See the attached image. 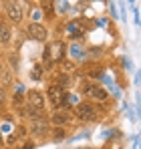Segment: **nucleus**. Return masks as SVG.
I'll list each match as a JSON object with an SVG mask.
<instances>
[{
    "mask_svg": "<svg viewBox=\"0 0 141 149\" xmlns=\"http://www.w3.org/2000/svg\"><path fill=\"white\" fill-rule=\"evenodd\" d=\"M28 34H30V38L38 40V42H45L47 40V28L40 24V22H30L28 24Z\"/></svg>",
    "mask_w": 141,
    "mask_h": 149,
    "instance_id": "nucleus-1",
    "label": "nucleus"
},
{
    "mask_svg": "<svg viewBox=\"0 0 141 149\" xmlns=\"http://www.w3.org/2000/svg\"><path fill=\"white\" fill-rule=\"evenodd\" d=\"M77 117L81 121H93L95 119V109L89 103H79L77 105Z\"/></svg>",
    "mask_w": 141,
    "mask_h": 149,
    "instance_id": "nucleus-2",
    "label": "nucleus"
},
{
    "mask_svg": "<svg viewBox=\"0 0 141 149\" xmlns=\"http://www.w3.org/2000/svg\"><path fill=\"white\" fill-rule=\"evenodd\" d=\"M26 101H28V107H32L34 111H43L45 109V97L38 91H30L26 95Z\"/></svg>",
    "mask_w": 141,
    "mask_h": 149,
    "instance_id": "nucleus-3",
    "label": "nucleus"
},
{
    "mask_svg": "<svg viewBox=\"0 0 141 149\" xmlns=\"http://www.w3.org/2000/svg\"><path fill=\"white\" fill-rule=\"evenodd\" d=\"M47 129H48V121L45 117H34V119H30V131H32V133L45 135Z\"/></svg>",
    "mask_w": 141,
    "mask_h": 149,
    "instance_id": "nucleus-4",
    "label": "nucleus"
},
{
    "mask_svg": "<svg viewBox=\"0 0 141 149\" xmlns=\"http://www.w3.org/2000/svg\"><path fill=\"white\" fill-rule=\"evenodd\" d=\"M6 12H8V16H10V20H12L14 24H18V22L22 20V8H20L18 2H8Z\"/></svg>",
    "mask_w": 141,
    "mask_h": 149,
    "instance_id": "nucleus-5",
    "label": "nucleus"
},
{
    "mask_svg": "<svg viewBox=\"0 0 141 149\" xmlns=\"http://www.w3.org/2000/svg\"><path fill=\"white\" fill-rule=\"evenodd\" d=\"M70 121H73V115L69 113V109H57L54 115H52V123L57 125V127H61V125H65V123H70Z\"/></svg>",
    "mask_w": 141,
    "mask_h": 149,
    "instance_id": "nucleus-6",
    "label": "nucleus"
},
{
    "mask_svg": "<svg viewBox=\"0 0 141 149\" xmlns=\"http://www.w3.org/2000/svg\"><path fill=\"white\" fill-rule=\"evenodd\" d=\"M65 97V91H63V87H59V85H52L50 89H48V101H50V105H57V107H61V101Z\"/></svg>",
    "mask_w": 141,
    "mask_h": 149,
    "instance_id": "nucleus-7",
    "label": "nucleus"
},
{
    "mask_svg": "<svg viewBox=\"0 0 141 149\" xmlns=\"http://www.w3.org/2000/svg\"><path fill=\"white\" fill-rule=\"evenodd\" d=\"M47 50L50 61H63V54H65V45L63 42H52L50 47H47Z\"/></svg>",
    "mask_w": 141,
    "mask_h": 149,
    "instance_id": "nucleus-8",
    "label": "nucleus"
},
{
    "mask_svg": "<svg viewBox=\"0 0 141 149\" xmlns=\"http://www.w3.org/2000/svg\"><path fill=\"white\" fill-rule=\"evenodd\" d=\"M87 93H89V97H93V99H97V101H105L107 99V91H105L103 87H97V85L87 87Z\"/></svg>",
    "mask_w": 141,
    "mask_h": 149,
    "instance_id": "nucleus-9",
    "label": "nucleus"
},
{
    "mask_svg": "<svg viewBox=\"0 0 141 149\" xmlns=\"http://www.w3.org/2000/svg\"><path fill=\"white\" fill-rule=\"evenodd\" d=\"M10 38H12V30H10V26L6 24V22H0V42H10Z\"/></svg>",
    "mask_w": 141,
    "mask_h": 149,
    "instance_id": "nucleus-10",
    "label": "nucleus"
},
{
    "mask_svg": "<svg viewBox=\"0 0 141 149\" xmlns=\"http://www.w3.org/2000/svg\"><path fill=\"white\" fill-rule=\"evenodd\" d=\"M69 54H70V56H73V58H75V61H83V58L87 56V52L83 50V47H81V45H77V42H75L73 47H70Z\"/></svg>",
    "mask_w": 141,
    "mask_h": 149,
    "instance_id": "nucleus-11",
    "label": "nucleus"
},
{
    "mask_svg": "<svg viewBox=\"0 0 141 149\" xmlns=\"http://www.w3.org/2000/svg\"><path fill=\"white\" fill-rule=\"evenodd\" d=\"M32 79H34V81H40V79H43V67H40V65H36V67L32 69Z\"/></svg>",
    "mask_w": 141,
    "mask_h": 149,
    "instance_id": "nucleus-12",
    "label": "nucleus"
},
{
    "mask_svg": "<svg viewBox=\"0 0 141 149\" xmlns=\"http://www.w3.org/2000/svg\"><path fill=\"white\" fill-rule=\"evenodd\" d=\"M89 74L91 77H95V79H103V71L97 67V69H89Z\"/></svg>",
    "mask_w": 141,
    "mask_h": 149,
    "instance_id": "nucleus-13",
    "label": "nucleus"
},
{
    "mask_svg": "<svg viewBox=\"0 0 141 149\" xmlns=\"http://www.w3.org/2000/svg\"><path fill=\"white\" fill-rule=\"evenodd\" d=\"M43 65H45V67H50V65H52V61H50V56H48V50L43 52Z\"/></svg>",
    "mask_w": 141,
    "mask_h": 149,
    "instance_id": "nucleus-14",
    "label": "nucleus"
},
{
    "mask_svg": "<svg viewBox=\"0 0 141 149\" xmlns=\"http://www.w3.org/2000/svg\"><path fill=\"white\" fill-rule=\"evenodd\" d=\"M63 71H67V73H70V71H75V65H73L70 61H65V63H63Z\"/></svg>",
    "mask_w": 141,
    "mask_h": 149,
    "instance_id": "nucleus-15",
    "label": "nucleus"
},
{
    "mask_svg": "<svg viewBox=\"0 0 141 149\" xmlns=\"http://www.w3.org/2000/svg\"><path fill=\"white\" fill-rule=\"evenodd\" d=\"M63 137H65V131L63 129H57L54 131V139H63Z\"/></svg>",
    "mask_w": 141,
    "mask_h": 149,
    "instance_id": "nucleus-16",
    "label": "nucleus"
},
{
    "mask_svg": "<svg viewBox=\"0 0 141 149\" xmlns=\"http://www.w3.org/2000/svg\"><path fill=\"white\" fill-rule=\"evenodd\" d=\"M40 14H43V12H40L38 8H36V10H32V16H34V22H38V18H40Z\"/></svg>",
    "mask_w": 141,
    "mask_h": 149,
    "instance_id": "nucleus-17",
    "label": "nucleus"
},
{
    "mask_svg": "<svg viewBox=\"0 0 141 149\" xmlns=\"http://www.w3.org/2000/svg\"><path fill=\"white\" fill-rule=\"evenodd\" d=\"M57 6H59V12H65V10H67V6H69V4H67V2H63V4H61V2H59V4H57Z\"/></svg>",
    "mask_w": 141,
    "mask_h": 149,
    "instance_id": "nucleus-18",
    "label": "nucleus"
},
{
    "mask_svg": "<svg viewBox=\"0 0 141 149\" xmlns=\"http://www.w3.org/2000/svg\"><path fill=\"white\" fill-rule=\"evenodd\" d=\"M4 97H6V93H4V89H2V87H0V105H2V103H4Z\"/></svg>",
    "mask_w": 141,
    "mask_h": 149,
    "instance_id": "nucleus-19",
    "label": "nucleus"
},
{
    "mask_svg": "<svg viewBox=\"0 0 141 149\" xmlns=\"http://www.w3.org/2000/svg\"><path fill=\"white\" fill-rule=\"evenodd\" d=\"M123 65H125V67L129 69V67H131V61H129V58H123Z\"/></svg>",
    "mask_w": 141,
    "mask_h": 149,
    "instance_id": "nucleus-20",
    "label": "nucleus"
},
{
    "mask_svg": "<svg viewBox=\"0 0 141 149\" xmlns=\"http://www.w3.org/2000/svg\"><path fill=\"white\" fill-rule=\"evenodd\" d=\"M22 91H24V87H22V85H16V93H18V95H20V93H22Z\"/></svg>",
    "mask_w": 141,
    "mask_h": 149,
    "instance_id": "nucleus-21",
    "label": "nucleus"
},
{
    "mask_svg": "<svg viewBox=\"0 0 141 149\" xmlns=\"http://www.w3.org/2000/svg\"><path fill=\"white\" fill-rule=\"evenodd\" d=\"M32 147H34V145H32V141H28V143L24 145V149H32Z\"/></svg>",
    "mask_w": 141,
    "mask_h": 149,
    "instance_id": "nucleus-22",
    "label": "nucleus"
},
{
    "mask_svg": "<svg viewBox=\"0 0 141 149\" xmlns=\"http://www.w3.org/2000/svg\"><path fill=\"white\" fill-rule=\"evenodd\" d=\"M0 73H2V65H0Z\"/></svg>",
    "mask_w": 141,
    "mask_h": 149,
    "instance_id": "nucleus-23",
    "label": "nucleus"
}]
</instances>
